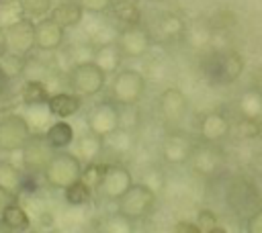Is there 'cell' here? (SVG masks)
I'll list each match as a JSON object with an SVG mask.
<instances>
[{
	"label": "cell",
	"instance_id": "43",
	"mask_svg": "<svg viewBox=\"0 0 262 233\" xmlns=\"http://www.w3.org/2000/svg\"><path fill=\"white\" fill-rule=\"evenodd\" d=\"M154 2H160V0H154Z\"/></svg>",
	"mask_w": 262,
	"mask_h": 233
},
{
	"label": "cell",
	"instance_id": "24",
	"mask_svg": "<svg viewBox=\"0 0 262 233\" xmlns=\"http://www.w3.org/2000/svg\"><path fill=\"white\" fill-rule=\"evenodd\" d=\"M121 59H123V53L117 47V43H104V45H96L92 61H96L106 72V76H108V74H113L121 65Z\"/></svg>",
	"mask_w": 262,
	"mask_h": 233
},
{
	"label": "cell",
	"instance_id": "5",
	"mask_svg": "<svg viewBox=\"0 0 262 233\" xmlns=\"http://www.w3.org/2000/svg\"><path fill=\"white\" fill-rule=\"evenodd\" d=\"M188 161H190L194 174H199L201 178H213L225 168V153L219 143L201 139L199 143H194Z\"/></svg>",
	"mask_w": 262,
	"mask_h": 233
},
{
	"label": "cell",
	"instance_id": "4",
	"mask_svg": "<svg viewBox=\"0 0 262 233\" xmlns=\"http://www.w3.org/2000/svg\"><path fill=\"white\" fill-rule=\"evenodd\" d=\"M70 90L80 96H96L106 84V72L96 61H78L68 74Z\"/></svg>",
	"mask_w": 262,
	"mask_h": 233
},
{
	"label": "cell",
	"instance_id": "15",
	"mask_svg": "<svg viewBox=\"0 0 262 233\" xmlns=\"http://www.w3.org/2000/svg\"><path fill=\"white\" fill-rule=\"evenodd\" d=\"M244 67H246L244 57L233 49H225L213 57V72L211 74L217 82L231 84L244 74Z\"/></svg>",
	"mask_w": 262,
	"mask_h": 233
},
{
	"label": "cell",
	"instance_id": "3",
	"mask_svg": "<svg viewBox=\"0 0 262 233\" xmlns=\"http://www.w3.org/2000/svg\"><path fill=\"white\" fill-rule=\"evenodd\" d=\"M156 208V190L143 182H133L131 188L117 200V213L129 221H141Z\"/></svg>",
	"mask_w": 262,
	"mask_h": 233
},
{
	"label": "cell",
	"instance_id": "12",
	"mask_svg": "<svg viewBox=\"0 0 262 233\" xmlns=\"http://www.w3.org/2000/svg\"><path fill=\"white\" fill-rule=\"evenodd\" d=\"M227 204L235 213H254L258 206H262V196L248 178H233L227 186Z\"/></svg>",
	"mask_w": 262,
	"mask_h": 233
},
{
	"label": "cell",
	"instance_id": "18",
	"mask_svg": "<svg viewBox=\"0 0 262 233\" xmlns=\"http://www.w3.org/2000/svg\"><path fill=\"white\" fill-rule=\"evenodd\" d=\"M154 27H156L154 29V35H156L158 41H162V43H174V41H178L182 37L184 29H186V22H184V18L180 14L166 12V14H162L156 20ZM154 35H151V39H154Z\"/></svg>",
	"mask_w": 262,
	"mask_h": 233
},
{
	"label": "cell",
	"instance_id": "1",
	"mask_svg": "<svg viewBox=\"0 0 262 233\" xmlns=\"http://www.w3.org/2000/svg\"><path fill=\"white\" fill-rule=\"evenodd\" d=\"M145 76L133 67H123L115 74L111 88H108V100L123 106H135L145 92Z\"/></svg>",
	"mask_w": 262,
	"mask_h": 233
},
{
	"label": "cell",
	"instance_id": "29",
	"mask_svg": "<svg viewBox=\"0 0 262 233\" xmlns=\"http://www.w3.org/2000/svg\"><path fill=\"white\" fill-rule=\"evenodd\" d=\"M0 184H2L4 188H8L12 194H16V192L23 190V186H25V176H23V172H20L18 168H14L12 164L2 161V164H0Z\"/></svg>",
	"mask_w": 262,
	"mask_h": 233
},
{
	"label": "cell",
	"instance_id": "28",
	"mask_svg": "<svg viewBox=\"0 0 262 233\" xmlns=\"http://www.w3.org/2000/svg\"><path fill=\"white\" fill-rule=\"evenodd\" d=\"M92 192H94V188L84 178H78L76 182H72L66 188V202L70 206H84L92 200Z\"/></svg>",
	"mask_w": 262,
	"mask_h": 233
},
{
	"label": "cell",
	"instance_id": "10",
	"mask_svg": "<svg viewBox=\"0 0 262 233\" xmlns=\"http://www.w3.org/2000/svg\"><path fill=\"white\" fill-rule=\"evenodd\" d=\"M57 149L47 141L45 135H31L23 145V166L29 174H43Z\"/></svg>",
	"mask_w": 262,
	"mask_h": 233
},
{
	"label": "cell",
	"instance_id": "35",
	"mask_svg": "<svg viewBox=\"0 0 262 233\" xmlns=\"http://www.w3.org/2000/svg\"><path fill=\"white\" fill-rule=\"evenodd\" d=\"M76 2L90 14H102L113 6V0H76Z\"/></svg>",
	"mask_w": 262,
	"mask_h": 233
},
{
	"label": "cell",
	"instance_id": "36",
	"mask_svg": "<svg viewBox=\"0 0 262 233\" xmlns=\"http://www.w3.org/2000/svg\"><path fill=\"white\" fill-rule=\"evenodd\" d=\"M164 174L160 172V170H147L145 172V178H143V184H147L151 190H162L164 188Z\"/></svg>",
	"mask_w": 262,
	"mask_h": 233
},
{
	"label": "cell",
	"instance_id": "40",
	"mask_svg": "<svg viewBox=\"0 0 262 233\" xmlns=\"http://www.w3.org/2000/svg\"><path fill=\"white\" fill-rule=\"evenodd\" d=\"M174 229L176 231H182V233H196L199 231L196 229V223H190V221H178Z\"/></svg>",
	"mask_w": 262,
	"mask_h": 233
},
{
	"label": "cell",
	"instance_id": "39",
	"mask_svg": "<svg viewBox=\"0 0 262 233\" xmlns=\"http://www.w3.org/2000/svg\"><path fill=\"white\" fill-rule=\"evenodd\" d=\"M8 86H10V74L4 69V65H0V98L8 92Z\"/></svg>",
	"mask_w": 262,
	"mask_h": 233
},
{
	"label": "cell",
	"instance_id": "16",
	"mask_svg": "<svg viewBox=\"0 0 262 233\" xmlns=\"http://www.w3.org/2000/svg\"><path fill=\"white\" fill-rule=\"evenodd\" d=\"M66 29L51 16H41L35 22V47L41 51H57L63 45Z\"/></svg>",
	"mask_w": 262,
	"mask_h": 233
},
{
	"label": "cell",
	"instance_id": "23",
	"mask_svg": "<svg viewBox=\"0 0 262 233\" xmlns=\"http://www.w3.org/2000/svg\"><path fill=\"white\" fill-rule=\"evenodd\" d=\"M49 90L45 86V82H41L39 78H29L23 88H20V98L27 106H41V104H47L49 100Z\"/></svg>",
	"mask_w": 262,
	"mask_h": 233
},
{
	"label": "cell",
	"instance_id": "38",
	"mask_svg": "<svg viewBox=\"0 0 262 233\" xmlns=\"http://www.w3.org/2000/svg\"><path fill=\"white\" fill-rule=\"evenodd\" d=\"M12 196H14V194H12L8 188H4V186L0 184V217H2L4 208H6V206L12 202Z\"/></svg>",
	"mask_w": 262,
	"mask_h": 233
},
{
	"label": "cell",
	"instance_id": "14",
	"mask_svg": "<svg viewBox=\"0 0 262 233\" xmlns=\"http://www.w3.org/2000/svg\"><path fill=\"white\" fill-rule=\"evenodd\" d=\"M192 147H194V141L186 133H182L180 129H172L162 139V157L172 166L186 164L190 159Z\"/></svg>",
	"mask_w": 262,
	"mask_h": 233
},
{
	"label": "cell",
	"instance_id": "20",
	"mask_svg": "<svg viewBox=\"0 0 262 233\" xmlns=\"http://www.w3.org/2000/svg\"><path fill=\"white\" fill-rule=\"evenodd\" d=\"M135 147V135L129 127H119L111 135L104 137V151L115 157H127Z\"/></svg>",
	"mask_w": 262,
	"mask_h": 233
},
{
	"label": "cell",
	"instance_id": "27",
	"mask_svg": "<svg viewBox=\"0 0 262 233\" xmlns=\"http://www.w3.org/2000/svg\"><path fill=\"white\" fill-rule=\"evenodd\" d=\"M111 12L121 25H137V22H141V10H139L135 0H113Z\"/></svg>",
	"mask_w": 262,
	"mask_h": 233
},
{
	"label": "cell",
	"instance_id": "32",
	"mask_svg": "<svg viewBox=\"0 0 262 233\" xmlns=\"http://www.w3.org/2000/svg\"><path fill=\"white\" fill-rule=\"evenodd\" d=\"M18 6L20 10L27 14V16H45L47 12H51L53 8V0H18Z\"/></svg>",
	"mask_w": 262,
	"mask_h": 233
},
{
	"label": "cell",
	"instance_id": "33",
	"mask_svg": "<svg viewBox=\"0 0 262 233\" xmlns=\"http://www.w3.org/2000/svg\"><path fill=\"white\" fill-rule=\"evenodd\" d=\"M196 229L201 233H213V231H223L219 227V221H217V215L211 211V208H201L199 215H196Z\"/></svg>",
	"mask_w": 262,
	"mask_h": 233
},
{
	"label": "cell",
	"instance_id": "41",
	"mask_svg": "<svg viewBox=\"0 0 262 233\" xmlns=\"http://www.w3.org/2000/svg\"><path fill=\"white\" fill-rule=\"evenodd\" d=\"M0 2H4V4H10V2H18V0H0Z\"/></svg>",
	"mask_w": 262,
	"mask_h": 233
},
{
	"label": "cell",
	"instance_id": "30",
	"mask_svg": "<svg viewBox=\"0 0 262 233\" xmlns=\"http://www.w3.org/2000/svg\"><path fill=\"white\" fill-rule=\"evenodd\" d=\"M239 108L246 119L260 121L262 116V92H246L239 100Z\"/></svg>",
	"mask_w": 262,
	"mask_h": 233
},
{
	"label": "cell",
	"instance_id": "22",
	"mask_svg": "<svg viewBox=\"0 0 262 233\" xmlns=\"http://www.w3.org/2000/svg\"><path fill=\"white\" fill-rule=\"evenodd\" d=\"M104 153V139L92 131L84 133L78 141H76V155L80 159H84L86 164L88 161H96L100 155Z\"/></svg>",
	"mask_w": 262,
	"mask_h": 233
},
{
	"label": "cell",
	"instance_id": "17",
	"mask_svg": "<svg viewBox=\"0 0 262 233\" xmlns=\"http://www.w3.org/2000/svg\"><path fill=\"white\" fill-rule=\"evenodd\" d=\"M229 133H231V123L223 112L211 110L199 119V139L203 141L221 143L229 137Z\"/></svg>",
	"mask_w": 262,
	"mask_h": 233
},
{
	"label": "cell",
	"instance_id": "25",
	"mask_svg": "<svg viewBox=\"0 0 262 233\" xmlns=\"http://www.w3.org/2000/svg\"><path fill=\"white\" fill-rule=\"evenodd\" d=\"M0 221H2V225L6 227V231H27V229L31 227V219H29L27 211H25L18 202H10V204L4 208Z\"/></svg>",
	"mask_w": 262,
	"mask_h": 233
},
{
	"label": "cell",
	"instance_id": "13",
	"mask_svg": "<svg viewBox=\"0 0 262 233\" xmlns=\"http://www.w3.org/2000/svg\"><path fill=\"white\" fill-rule=\"evenodd\" d=\"M158 112L166 125H180L188 112V100L182 90L178 88H166L158 96Z\"/></svg>",
	"mask_w": 262,
	"mask_h": 233
},
{
	"label": "cell",
	"instance_id": "6",
	"mask_svg": "<svg viewBox=\"0 0 262 233\" xmlns=\"http://www.w3.org/2000/svg\"><path fill=\"white\" fill-rule=\"evenodd\" d=\"M151 31H147L145 27H141V22L137 25H123L119 29L117 35V47L121 49L123 57L127 59H141L147 55L149 47H151Z\"/></svg>",
	"mask_w": 262,
	"mask_h": 233
},
{
	"label": "cell",
	"instance_id": "37",
	"mask_svg": "<svg viewBox=\"0 0 262 233\" xmlns=\"http://www.w3.org/2000/svg\"><path fill=\"white\" fill-rule=\"evenodd\" d=\"M246 231L248 233H262V206H258L254 213H250L246 221Z\"/></svg>",
	"mask_w": 262,
	"mask_h": 233
},
{
	"label": "cell",
	"instance_id": "7",
	"mask_svg": "<svg viewBox=\"0 0 262 233\" xmlns=\"http://www.w3.org/2000/svg\"><path fill=\"white\" fill-rule=\"evenodd\" d=\"M133 184V174L127 166L123 164H106L104 168V174H102V180L96 188V192L100 194V198L104 200H119Z\"/></svg>",
	"mask_w": 262,
	"mask_h": 233
},
{
	"label": "cell",
	"instance_id": "8",
	"mask_svg": "<svg viewBox=\"0 0 262 233\" xmlns=\"http://www.w3.org/2000/svg\"><path fill=\"white\" fill-rule=\"evenodd\" d=\"M31 137V123L23 114L0 116V151H18Z\"/></svg>",
	"mask_w": 262,
	"mask_h": 233
},
{
	"label": "cell",
	"instance_id": "34",
	"mask_svg": "<svg viewBox=\"0 0 262 233\" xmlns=\"http://www.w3.org/2000/svg\"><path fill=\"white\" fill-rule=\"evenodd\" d=\"M104 168H106V164L104 161H88V166L82 170V178L96 190L98 188V184H100V180H102V174H104Z\"/></svg>",
	"mask_w": 262,
	"mask_h": 233
},
{
	"label": "cell",
	"instance_id": "21",
	"mask_svg": "<svg viewBox=\"0 0 262 233\" xmlns=\"http://www.w3.org/2000/svg\"><path fill=\"white\" fill-rule=\"evenodd\" d=\"M84 12L86 10L76 0H61L51 8V18L57 20L63 29H70V27H78L82 22Z\"/></svg>",
	"mask_w": 262,
	"mask_h": 233
},
{
	"label": "cell",
	"instance_id": "11",
	"mask_svg": "<svg viewBox=\"0 0 262 233\" xmlns=\"http://www.w3.org/2000/svg\"><path fill=\"white\" fill-rule=\"evenodd\" d=\"M86 125H88V131H92L104 139L106 135H111L113 131H117L121 127V106L115 104L113 100L98 102L88 112Z\"/></svg>",
	"mask_w": 262,
	"mask_h": 233
},
{
	"label": "cell",
	"instance_id": "42",
	"mask_svg": "<svg viewBox=\"0 0 262 233\" xmlns=\"http://www.w3.org/2000/svg\"><path fill=\"white\" fill-rule=\"evenodd\" d=\"M256 139H262V127H260V133H258V137Z\"/></svg>",
	"mask_w": 262,
	"mask_h": 233
},
{
	"label": "cell",
	"instance_id": "2",
	"mask_svg": "<svg viewBox=\"0 0 262 233\" xmlns=\"http://www.w3.org/2000/svg\"><path fill=\"white\" fill-rule=\"evenodd\" d=\"M82 159L76 153L57 149L51 157V161L47 164L43 178L47 182V186L57 188V190H66L72 182H76L78 178H82Z\"/></svg>",
	"mask_w": 262,
	"mask_h": 233
},
{
	"label": "cell",
	"instance_id": "31",
	"mask_svg": "<svg viewBox=\"0 0 262 233\" xmlns=\"http://www.w3.org/2000/svg\"><path fill=\"white\" fill-rule=\"evenodd\" d=\"M117 35H119L117 27H113L111 22H100L98 27H94V31H90V43H94V45L115 43Z\"/></svg>",
	"mask_w": 262,
	"mask_h": 233
},
{
	"label": "cell",
	"instance_id": "9",
	"mask_svg": "<svg viewBox=\"0 0 262 233\" xmlns=\"http://www.w3.org/2000/svg\"><path fill=\"white\" fill-rule=\"evenodd\" d=\"M8 53L14 55H29L35 49V22L31 18H16L2 29Z\"/></svg>",
	"mask_w": 262,
	"mask_h": 233
},
{
	"label": "cell",
	"instance_id": "19",
	"mask_svg": "<svg viewBox=\"0 0 262 233\" xmlns=\"http://www.w3.org/2000/svg\"><path fill=\"white\" fill-rule=\"evenodd\" d=\"M82 108V96L76 92H55L47 100V110L49 114L57 119H68L74 116Z\"/></svg>",
	"mask_w": 262,
	"mask_h": 233
},
{
	"label": "cell",
	"instance_id": "26",
	"mask_svg": "<svg viewBox=\"0 0 262 233\" xmlns=\"http://www.w3.org/2000/svg\"><path fill=\"white\" fill-rule=\"evenodd\" d=\"M45 137H47V141L55 147V149H66L68 145H72L74 143V129H72V125L68 123V121H57V123H53L47 131H45Z\"/></svg>",
	"mask_w": 262,
	"mask_h": 233
}]
</instances>
